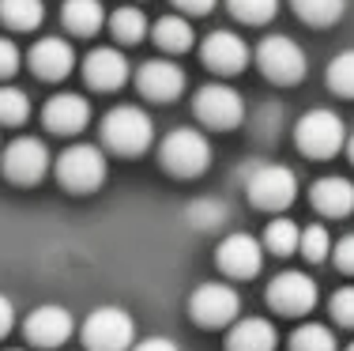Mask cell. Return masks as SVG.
<instances>
[{
	"label": "cell",
	"instance_id": "cell-25",
	"mask_svg": "<svg viewBox=\"0 0 354 351\" xmlns=\"http://www.w3.org/2000/svg\"><path fill=\"white\" fill-rule=\"evenodd\" d=\"M185 219H189L192 231H223L226 219H230V212H226L223 200H192L189 208H185Z\"/></svg>",
	"mask_w": 354,
	"mask_h": 351
},
{
	"label": "cell",
	"instance_id": "cell-26",
	"mask_svg": "<svg viewBox=\"0 0 354 351\" xmlns=\"http://www.w3.org/2000/svg\"><path fill=\"white\" fill-rule=\"evenodd\" d=\"M298 238H301L298 223L275 219V223H268V231H264V249L275 257H290V253H298Z\"/></svg>",
	"mask_w": 354,
	"mask_h": 351
},
{
	"label": "cell",
	"instance_id": "cell-17",
	"mask_svg": "<svg viewBox=\"0 0 354 351\" xmlns=\"http://www.w3.org/2000/svg\"><path fill=\"white\" fill-rule=\"evenodd\" d=\"M83 80L95 91H117L129 80V61H124V53H117L113 46H98V49H91L87 61H83Z\"/></svg>",
	"mask_w": 354,
	"mask_h": 351
},
{
	"label": "cell",
	"instance_id": "cell-20",
	"mask_svg": "<svg viewBox=\"0 0 354 351\" xmlns=\"http://www.w3.org/2000/svg\"><path fill=\"white\" fill-rule=\"evenodd\" d=\"M275 325L264 317H238L226 332V351H275Z\"/></svg>",
	"mask_w": 354,
	"mask_h": 351
},
{
	"label": "cell",
	"instance_id": "cell-40",
	"mask_svg": "<svg viewBox=\"0 0 354 351\" xmlns=\"http://www.w3.org/2000/svg\"><path fill=\"white\" fill-rule=\"evenodd\" d=\"M347 351H354V344H351V348H347Z\"/></svg>",
	"mask_w": 354,
	"mask_h": 351
},
{
	"label": "cell",
	"instance_id": "cell-18",
	"mask_svg": "<svg viewBox=\"0 0 354 351\" xmlns=\"http://www.w3.org/2000/svg\"><path fill=\"white\" fill-rule=\"evenodd\" d=\"M27 61L38 80H64L75 69V49L64 38H41V42H35Z\"/></svg>",
	"mask_w": 354,
	"mask_h": 351
},
{
	"label": "cell",
	"instance_id": "cell-19",
	"mask_svg": "<svg viewBox=\"0 0 354 351\" xmlns=\"http://www.w3.org/2000/svg\"><path fill=\"white\" fill-rule=\"evenodd\" d=\"M309 200H313V208L320 215H328V219H343V215L354 212V186L347 178H339V174H332V178H317L313 189H309Z\"/></svg>",
	"mask_w": 354,
	"mask_h": 351
},
{
	"label": "cell",
	"instance_id": "cell-34",
	"mask_svg": "<svg viewBox=\"0 0 354 351\" xmlns=\"http://www.w3.org/2000/svg\"><path fill=\"white\" fill-rule=\"evenodd\" d=\"M19 64H23L19 46H15V42H8V38H0V80H12L15 72H19Z\"/></svg>",
	"mask_w": 354,
	"mask_h": 351
},
{
	"label": "cell",
	"instance_id": "cell-22",
	"mask_svg": "<svg viewBox=\"0 0 354 351\" xmlns=\"http://www.w3.org/2000/svg\"><path fill=\"white\" fill-rule=\"evenodd\" d=\"M151 38H155V46L162 49V53H189L192 42H196V30H192V23L181 19V15H162V19L151 27Z\"/></svg>",
	"mask_w": 354,
	"mask_h": 351
},
{
	"label": "cell",
	"instance_id": "cell-15",
	"mask_svg": "<svg viewBox=\"0 0 354 351\" xmlns=\"http://www.w3.org/2000/svg\"><path fill=\"white\" fill-rule=\"evenodd\" d=\"M41 121H46L49 132L57 136H75L80 129H87L91 121V102L75 91H64V95H53L41 110Z\"/></svg>",
	"mask_w": 354,
	"mask_h": 351
},
{
	"label": "cell",
	"instance_id": "cell-30",
	"mask_svg": "<svg viewBox=\"0 0 354 351\" xmlns=\"http://www.w3.org/2000/svg\"><path fill=\"white\" fill-rule=\"evenodd\" d=\"M328 87L343 98H354V49L339 53L332 64H328Z\"/></svg>",
	"mask_w": 354,
	"mask_h": 351
},
{
	"label": "cell",
	"instance_id": "cell-5",
	"mask_svg": "<svg viewBox=\"0 0 354 351\" xmlns=\"http://www.w3.org/2000/svg\"><path fill=\"white\" fill-rule=\"evenodd\" d=\"M294 140H298V147L309 159H332L347 144V125L332 110H309L298 121V129H294Z\"/></svg>",
	"mask_w": 354,
	"mask_h": 351
},
{
	"label": "cell",
	"instance_id": "cell-37",
	"mask_svg": "<svg viewBox=\"0 0 354 351\" xmlns=\"http://www.w3.org/2000/svg\"><path fill=\"white\" fill-rule=\"evenodd\" d=\"M12 325H15V306H12V298L0 295V340L12 332Z\"/></svg>",
	"mask_w": 354,
	"mask_h": 351
},
{
	"label": "cell",
	"instance_id": "cell-29",
	"mask_svg": "<svg viewBox=\"0 0 354 351\" xmlns=\"http://www.w3.org/2000/svg\"><path fill=\"white\" fill-rule=\"evenodd\" d=\"M290 351H335V336L317 321L298 325V329L290 332Z\"/></svg>",
	"mask_w": 354,
	"mask_h": 351
},
{
	"label": "cell",
	"instance_id": "cell-28",
	"mask_svg": "<svg viewBox=\"0 0 354 351\" xmlns=\"http://www.w3.org/2000/svg\"><path fill=\"white\" fill-rule=\"evenodd\" d=\"M234 19L249 23V27H260V23H272L275 12H279V0H226Z\"/></svg>",
	"mask_w": 354,
	"mask_h": 351
},
{
	"label": "cell",
	"instance_id": "cell-27",
	"mask_svg": "<svg viewBox=\"0 0 354 351\" xmlns=\"http://www.w3.org/2000/svg\"><path fill=\"white\" fill-rule=\"evenodd\" d=\"M109 30H113L117 42H124V46H136V42L147 35V19H143L140 8H117L113 19H109Z\"/></svg>",
	"mask_w": 354,
	"mask_h": 351
},
{
	"label": "cell",
	"instance_id": "cell-16",
	"mask_svg": "<svg viewBox=\"0 0 354 351\" xmlns=\"http://www.w3.org/2000/svg\"><path fill=\"white\" fill-rule=\"evenodd\" d=\"M136 87H140L143 98H151V102H174L185 91V72L177 69L174 61H147V64H140V72H136Z\"/></svg>",
	"mask_w": 354,
	"mask_h": 351
},
{
	"label": "cell",
	"instance_id": "cell-2",
	"mask_svg": "<svg viewBox=\"0 0 354 351\" xmlns=\"http://www.w3.org/2000/svg\"><path fill=\"white\" fill-rule=\"evenodd\" d=\"M158 159H162V170L174 178H200L212 166V144L196 129H174L158 147Z\"/></svg>",
	"mask_w": 354,
	"mask_h": 351
},
{
	"label": "cell",
	"instance_id": "cell-32",
	"mask_svg": "<svg viewBox=\"0 0 354 351\" xmlns=\"http://www.w3.org/2000/svg\"><path fill=\"white\" fill-rule=\"evenodd\" d=\"M328 249H332V238H328V231L324 227H306L301 231V238H298V253L306 257V261H324L328 257Z\"/></svg>",
	"mask_w": 354,
	"mask_h": 351
},
{
	"label": "cell",
	"instance_id": "cell-10",
	"mask_svg": "<svg viewBox=\"0 0 354 351\" xmlns=\"http://www.w3.org/2000/svg\"><path fill=\"white\" fill-rule=\"evenodd\" d=\"M189 314L200 329H223V325H234L241 314V298L234 287L226 283H204V287L192 291L189 298Z\"/></svg>",
	"mask_w": 354,
	"mask_h": 351
},
{
	"label": "cell",
	"instance_id": "cell-31",
	"mask_svg": "<svg viewBox=\"0 0 354 351\" xmlns=\"http://www.w3.org/2000/svg\"><path fill=\"white\" fill-rule=\"evenodd\" d=\"M30 117V102L19 87H0V125H23Z\"/></svg>",
	"mask_w": 354,
	"mask_h": 351
},
{
	"label": "cell",
	"instance_id": "cell-7",
	"mask_svg": "<svg viewBox=\"0 0 354 351\" xmlns=\"http://www.w3.org/2000/svg\"><path fill=\"white\" fill-rule=\"evenodd\" d=\"M257 64L272 83L290 87V83L306 80V53H301L298 42H290L286 35H272L257 46Z\"/></svg>",
	"mask_w": 354,
	"mask_h": 351
},
{
	"label": "cell",
	"instance_id": "cell-11",
	"mask_svg": "<svg viewBox=\"0 0 354 351\" xmlns=\"http://www.w3.org/2000/svg\"><path fill=\"white\" fill-rule=\"evenodd\" d=\"M268 306L275 314L286 317H301L317 306V283L306 272H279L268 283Z\"/></svg>",
	"mask_w": 354,
	"mask_h": 351
},
{
	"label": "cell",
	"instance_id": "cell-13",
	"mask_svg": "<svg viewBox=\"0 0 354 351\" xmlns=\"http://www.w3.org/2000/svg\"><path fill=\"white\" fill-rule=\"evenodd\" d=\"M200 61L207 64L218 76H234L249 64V46L241 42L234 30H212L200 46Z\"/></svg>",
	"mask_w": 354,
	"mask_h": 351
},
{
	"label": "cell",
	"instance_id": "cell-9",
	"mask_svg": "<svg viewBox=\"0 0 354 351\" xmlns=\"http://www.w3.org/2000/svg\"><path fill=\"white\" fill-rule=\"evenodd\" d=\"M192 114L200 117V125L207 129H238L245 121V102L234 87L226 83H207L192 95Z\"/></svg>",
	"mask_w": 354,
	"mask_h": 351
},
{
	"label": "cell",
	"instance_id": "cell-6",
	"mask_svg": "<svg viewBox=\"0 0 354 351\" xmlns=\"http://www.w3.org/2000/svg\"><path fill=\"white\" fill-rule=\"evenodd\" d=\"M245 193L252 200V208H260V212H283V208H290L294 197H298V178H294L290 166L264 163L249 174Z\"/></svg>",
	"mask_w": 354,
	"mask_h": 351
},
{
	"label": "cell",
	"instance_id": "cell-23",
	"mask_svg": "<svg viewBox=\"0 0 354 351\" xmlns=\"http://www.w3.org/2000/svg\"><path fill=\"white\" fill-rule=\"evenodd\" d=\"M0 19L12 30H35L46 19V4L41 0H0Z\"/></svg>",
	"mask_w": 354,
	"mask_h": 351
},
{
	"label": "cell",
	"instance_id": "cell-1",
	"mask_svg": "<svg viewBox=\"0 0 354 351\" xmlns=\"http://www.w3.org/2000/svg\"><path fill=\"white\" fill-rule=\"evenodd\" d=\"M155 140V125L140 106H113L102 117V144L117 155H140Z\"/></svg>",
	"mask_w": 354,
	"mask_h": 351
},
{
	"label": "cell",
	"instance_id": "cell-8",
	"mask_svg": "<svg viewBox=\"0 0 354 351\" xmlns=\"http://www.w3.org/2000/svg\"><path fill=\"white\" fill-rule=\"evenodd\" d=\"M49 147L46 140L38 136H19L12 140V144L4 147V155H0V170H4L8 181H15V186H38L41 178L49 174Z\"/></svg>",
	"mask_w": 354,
	"mask_h": 351
},
{
	"label": "cell",
	"instance_id": "cell-36",
	"mask_svg": "<svg viewBox=\"0 0 354 351\" xmlns=\"http://www.w3.org/2000/svg\"><path fill=\"white\" fill-rule=\"evenodd\" d=\"M177 12H189V15H207L215 8V0H174Z\"/></svg>",
	"mask_w": 354,
	"mask_h": 351
},
{
	"label": "cell",
	"instance_id": "cell-3",
	"mask_svg": "<svg viewBox=\"0 0 354 351\" xmlns=\"http://www.w3.org/2000/svg\"><path fill=\"white\" fill-rule=\"evenodd\" d=\"M57 178L68 193H95L106 181V155L95 144H72L57 155Z\"/></svg>",
	"mask_w": 354,
	"mask_h": 351
},
{
	"label": "cell",
	"instance_id": "cell-35",
	"mask_svg": "<svg viewBox=\"0 0 354 351\" xmlns=\"http://www.w3.org/2000/svg\"><path fill=\"white\" fill-rule=\"evenodd\" d=\"M332 261H335V269H339V272L354 276V234H343V238L332 246Z\"/></svg>",
	"mask_w": 354,
	"mask_h": 351
},
{
	"label": "cell",
	"instance_id": "cell-39",
	"mask_svg": "<svg viewBox=\"0 0 354 351\" xmlns=\"http://www.w3.org/2000/svg\"><path fill=\"white\" fill-rule=\"evenodd\" d=\"M347 155H351V163H354V136L347 140Z\"/></svg>",
	"mask_w": 354,
	"mask_h": 351
},
{
	"label": "cell",
	"instance_id": "cell-4",
	"mask_svg": "<svg viewBox=\"0 0 354 351\" xmlns=\"http://www.w3.org/2000/svg\"><path fill=\"white\" fill-rule=\"evenodd\" d=\"M83 344L87 351H129L136 344V321L121 306H98L83 321Z\"/></svg>",
	"mask_w": 354,
	"mask_h": 351
},
{
	"label": "cell",
	"instance_id": "cell-33",
	"mask_svg": "<svg viewBox=\"0 0 354 351\" xmlns=\"http://www.w3.org/2000/svg\"><path fill=\"white\" fill-rule=\"evenodd\" d=\"M332 317L339 325H347V329H354V287H343L332 295Z\"/></svg>",
	"mask_w": 354,
	"mask_h": 351
},
{
	"label": "cell",
	"instance_id": "cell-21",
	"mask_svg": "<svg viewBox=\"0 0 354 351\" xmlns=\"http://www.w3.org/2000/svg\"><path fill=\"white\" fill-rule=\"evenodd\" d=\"M61 19H64V27H68L75 38H91V35L102 30L106 8H102V0H64Z\"/></svg>",
	"mask_w": 354,
	"mask_h": 351
},
{
	"label": "cell",
	"instance_id": "cell-12",
	"mask_svg": "<svg viewBox=\"0 0 354 351\" xmlns=\"http://www.w3.org/2000/svg\"><path fill=\"white\" fill-rule=\"evenodd\" d=\"M215 261L230 280H252L260 272V264H264V242H257L245 231L226 234L215 249Z\"/></svg>",
	"mask_w": 354,
	"mask_h": 351
},
{
	"label": "cell",
	"instance_id": "cell-14",
	"mask_svg": "<svg viewBox=\"0 0 354 351\" xmlns=\"http://www.w3.org/2000/svg\"><path fill=\"white\" fill-rule=\"evenodd\" d=\"M23 332H27V340L35 348H61V344H68V336L75 332V321L64 306L49 303V306H38V310L27 317Z\"/></svg>",
	"mask_w": 354,
	"mask_h": 351
},
{
	"label": "cell",
	"instance_id": "cell-38",
	"mask_svg": "<svg viewBox=\"0 0 354 351\" xmlns=\"http://www.w3.org/2000/svg\"><path fill=\"white\" fill-rule=\"evenodd\" d=\"M132 351H177V344L170 336H147V340H140Z\"/></svg>",
	"mask_w": 354,
	"mask_h": 351
},
{
	"label": "cell",
	"instance_id": "cell-41",
	"mask_svg": "<svg viewBox=\"0 0 354 351\" xmlns=\"http://www.w3.org/2000/svg\"><path fill=\"white\" fill-rule=\"evenodd\" d=\"M12 351H19V348H12Z\"/></svg>",
	"mask_w": 354,
	"mask_h": 351
},
{
	"label": "cell",
	"instance_id": "cell-24",
	"mask_svg": "<svg viewBox=\"0 0 354 351\" xmlns=\"http://www.w3.org/2000/svg\"><path fill=\"white\" fill-rule=\"evenodd\" d=\"M298 19H306L309 27H332L343 19L347 12V0H290Z\"/></svg>",
	"mask_w": 354,
	"mask_h": 351
}]
</instances>
